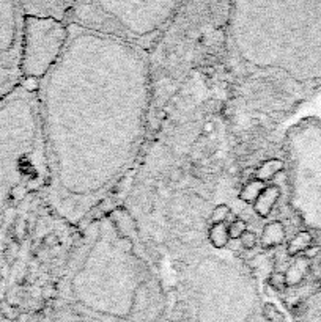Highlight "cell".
Listing matches in <instances>:
<instances>
[{
  "label": "cell",
  "instance_id": "1",
  "mask_svg": "<svg viewBox=\"0 0 321 322\" xmlns=\"http://www.w3.org/2000/svg\"><path fill=\"white\" fill-rule=\"evenodd\" d=\"M62 57L35 84L54 213L80 225L129 172L145 143L152 65L137 44L68 25Z\"/></svg>",
  "mask_w": 321,
  "mask_h": 322
},
{
  "label": "cell",
  "instance_id": "2",
  "mask_svg": "<svg viewBox=\"0 0 321 322\" xmlns=\"http://www.w3.org/2000/svg\"><path fill=\"white\" fill-rule=\"evenodd\" d=\"M123 226V209L90 222L68 256L58 302L98 322H145L160 313L162 293Z\"/></svg>",
  "mask_w": 321,
  "mask_h": 322
},
{
  "label": "cell",
  "instance_id": "3",
  "mask_svg": "<svg viewBox=\"0 0 321 322\" xmlns=\"http://www.w3.org/2000/svg\"><path fill=\"white\" fill-rule=\"evenodd\" d=\"M227 25L236 55L247 66L303 84L321 79V3L233 2Z\"/></svg>",
  "mask_w": 321,
  "mask_h": 322
},
{
  "label": "cell",
  "instance_id": "4",
  "mask_svg": "<svg viewBox=\"0 0 321 322\" xmlns=\"http://www.w3.org/2000/svg\"><path fill=\"white\" fill-rule=\"evenodd\" d=\"M46 145L35 87L24 82L0 103V228L14 205L46 190Z\"/></svg>",
  "mask_w": 321,
  "mask_h": 322
},
{
  "label": "cell",
  "instance_id": "5",
  "mask_svg": "<svg viewBox=\"0 0 321 322\" xmlns=\"http://www.w3.org/2000/svg\"><path fill=\"white\" fill-rule=\"evenodd\" d=\"M179 2H73L66 24L88 32L152 49L148 41H156L160 32L172 21Z\"/></svg>",
  "mask_w": 321,
  "mask_h": 322
},
{
  "label": "cell",
  "instance_id": "6",
  "mask_svg": "<svg viewBox=\"0 0 321 322\" xmlns=\"http://www.w3.org/2000/svg\"><path fill=\"white\" fill-rule=\"evenodd\" d=\"M68 33L66 22L24 16L21 38V71L24 82H38L55 66L65 50Z\"/></svg>",
  "mask_w": 321,
  "mask_h": 322
},
{
  "label": "cell",
  "instance_id": "7",
  "mask_svg": "<svg viewBox=\"0 0 321 322\" xmlns=\"http://www.w3.org/2000/svg\"><path fill=\"white\" fill-rule=\"evenodd\" d=\"M24 13L19 2H0V103L24 84L21 38Z\"/></svg>",
  "mask_w": 321,
  "mask_h": 322
},
{
  "label": "cell",
  "instance_id": "8",
  "mask_svg": "<svg viewBox=\"0 0 321 322\" xmlns=\"http://www.w3.org/2000/svg\"><path fill=\"white\" fill-rule=\"evenodd\" d=\"M24 16L65 22L73 2H19Z\"/></svg>",
  "mask_w": 321,
  "mask_h": 322
},
{
  "label": "cell",
  "instance_id": "9",
  "mask_svg": "<svg viewBox=\"0 0 321 322\" xmlns=\"http://www.w3.org/2000/svg\"><path fill=\"white\" fill-rule=\"evenodd\" d=\"M280 198V187L276 184H269L263 189V192L255 200L254 211L260 217H268Z\"/></svg>",
  "mask_w": 321,
  "mask_h": 322
},
{
  "label": "cell",
  "instance_id": "10",
  "mask_svg": "<svg viewBox=\"0 0 321 322\" xmlns=\"http://www.w3.org/2000/svg\"><path fill=\"white\" fill-rule=\"evenodd\" d=\"M285 236H287L285 226L280 222H277V220H274V222H269L268 225H265L258 242L262 244L263 248H274V247H279L280 244H284Z\"/></svg>",
  "mask_w": 321,
  "mask_h": 322
},
{
  "label": "cell",
  "instance_id": "11",
  "mask_svg": "<svg viewBox=\"0 0 321 322\" xmlns=\"http://www.w3.org/2000/svg\"><path fill=\"white\" fill-rule=\"evenodd\" d=\"M52 322H98V321L80 315V313H77V311H74L73 308H69L68 305L57 300L54 304Z\"/></svg>",
  "mask_w": 321,
  "mask_h": 322
},
{
  "label": "cell",
  "instance_id": "12",
  "mask_svg": "<svg viewBox=\"0 0 321 322\" xmlns=\"http://www.w3.org/2000/svg\"><path fill=\"white\" fill-rule=\"evenodd\" d=\"M309 270V259H306L304 256L296 258V261L293 264H290L288 269L285 270V283L287 288L290 286H296L301 283V280L304 278L306 272Z\"/></svg>",
  "mask_w": 321,
  "mask_h": 322
},
{
  "label": "cell",
  "instance_id": "13",
  "mask_svg": "<svg viewBox=\"0 0 321 322\" xmlns=\"http://www.w3.org/2000/svg\"><path fill=\"white\" fill-rule=\"evenodd\" d=\"M314 245V236L309 231H299V233L290 240L287 245V255L288 256H298L299 253L303 255L304 251Z\"/></svg>",
  "mask_w": 321,
  "mask_h": 322
},
{
  "label": "cell",
  "instance_id": "14",
  "mask_svg": "<svg viewBox=\"0 0 321 322\" xmlns=\"http://www.w3.org/2000/svg\"><path fill=\"white\" fill-rule=\"evenodd\" d=\"M284 170H285V162H284V160H280V159H269V160H266V162H263L262 165L257 168L255 179L266 183V181L273 179L276 175H279L280 172H284Z\"/></svg>",
  "mask_w": 321,
  "mask_h": 322
},
{
  "label": "cell",
  "instance_id": "15",
  "mask_svg": "<svg viewBox=\"0 0 321 322\" xmlns=\"http://www.w3.org/2000/svg\"><path fill=\"white\" fill-rule=\"evenodd\" d=\"M209 242H211V245L217 250L220 248H225L227 244H228V225L227 223H214L211 225V228H209Z\"/></svg>",
  "mask_w": 321,
  "mask_h": 322
},
{
  "label": "cell",
  "instance_id": "16",
  "mask_svg": "<svg viewBox=\"0 0 321 322\" xmlns=\"http://www.w3.org/2000/svg\"><path fill=\"white\" fill-rule=\"evenodd\" d=\"M266 187V184L263 181H258V179H250L249 183L241 189L239 192V200L244 201V203H255V200L260 197V194L263 192V189Z\"/></svg>",
  "mask_w": 321,
  "mask_h": 322
},
{
  "label": "cell",
  "instance_id": "17",
  "mask_svg": "<svg viewBox=\"0 0 321 322\" xmlns=\"http://www.w3.org/2000/svg\"><path fill=\"white\" fill-rule=\"evenodd\" d=\"M232 214V209L225 203H219L214 206L213 213H211V223H225L228 215Z\"/></svg>",
  "mask_w": 321,
  "mask_h": 322
},
{
  "label": "cell",
  "instance_id": "18",
  "mask_svg": "<svg viewBox=\"0 0 321 322\" xmlns=\"http://www.w3.org/2000/svg\"><path fill=\"white\" fill-rule=\"evenodd\" d=\"M247 231V222L243 218H235L228 225V237L230 239H239Z\"/></svg>",
  "mask_w": 321,
  "mask_h": 322
},
{
  "label": "cell",
  "instance_id": "19",
  "mask_svg": "<svg viewBox=\"0 0 321 322\" xmlns=\"http://www.w3.org/2000/svg\"><path fill=\"white\" fill-rule=\"evenodd\" d=\"M239 242H241V245H243L246 250H252L258 244V237H257V234L254 233V231H249L247 229L246 233L239 237Z\"/></svg>",
  "mask_w": 321,
  "mask_h": 322
},
{
  "label": "cell",
  "instance_id": "20",
  "mask_svg": "<svg viewBox=\"0 0 321 322\" xmlns=\"http://www.w3.org/2000/svg\"><path fill=\"white\" fill-rule=\"evenodd\" d=\"M269 283L273 285L276 289H279V291L285 289V288H287V283H285V274H284V272H276V274H273V277L269 278Z\"/></svg>",
  "mask_w": 321,
  "mask_h": 322
},
{
  "label": "cell",
  "instance_id": "21",
  "mask_svg": "<svg viewBox=\"0 0 321 322\" xmlns=\"http://www.w3.org/2000/svg\"><path fill=\"white\" fill-rule=\"evenodd\" d=\"M318 253H320V247H317V245H312V247H309L304 253H303V256L306 258V259H314V258H317L318 256Z\"/></svg>",
  "mask_w": 321,
  "mask_h": 322
}]
</instances>
